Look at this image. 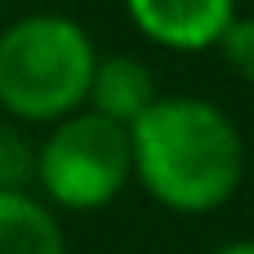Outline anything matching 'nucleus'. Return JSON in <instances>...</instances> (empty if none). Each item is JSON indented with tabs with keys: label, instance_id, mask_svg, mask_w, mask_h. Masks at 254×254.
<instances>
[{
	"label": "nucleus",
	"instance_id": "obj_1",
	"mask_svg": "<svg viewBox=\"0 0 254 254\" xmlns=\"http://www.w3.org/2000/svg\"><path fill=\"white\" fill-rule=\"evenodd\" d=\"M129 174L174 214H214L241 188L246 143L210 98L170 94L129 125Z\"/></svg>",
	"mask_w": 254,
	"mask_h": 254
},
{
	"label": "nucleus",
	"instance_id": "obj_2",
	"mask_svg": "<svg viewBox=\"0 0 254 254\" xmlns=\"http://www.w3.org/2000/svg\"><path fill=\"white\" fill-rule=\"evenodd\" d=\"M98 49L67 13H27L0 31V112L27 125H58L85 107Z\"/></svg>",
	"mask_w": 254,
	"mask_h": 254
},
{
	"label": "nucleus",
	"instance_id": "obj_3",
	"mask_svg": "<svg viewBox=\"0 0 254 254\" xmlns=\"http://www.w3.org/2000/svg\"><path fill=\"white\" fill-rule=\"evenodd\" d=\"M129 179V129L85 107L49 125L36 147V183L58 210H103L125 192Z\"/></svg>",
	"mask_w": 254,
	"mask_h": 254
},
{
	"label": "nucleus",
	"instance_id": "obj_4",
	"mask_svg": "<svg viewBox=\"0 0 254 254\" xmlns=\"http://www.w3.org/2000/svg\"><path fill=\"white\" fill-rule=\"evenodd\" d=\"M125 13L152 45L201 54L219 45L228 22L237 18V0H125Z\"/></svg>",
	"mask_w": 254,
	"mask_h": 254
},
{
	"label": "nucleus",
	"instance_id": "obj_5",
	"mask_svg": "<svg viewBox=\"0 0 254 254\" xmlns=\"http://www.w3.org/2000/svg\"><path fill=\"white\" fill-rule=\"evenodd\" d=\"M156 76L147 71V63H138L134 54H98L94 76H89V94H85V112L129 129L152 103H156Z\"/></svg>",
	"mask_w": 254,
	"mask_h": 254
},
{
	"label": "nucleus",
	"instance_id": "obj_6",
	"mask_svg": "<svg viewBox=\"0 0 254 254\" xmlns=\"http://www.w3.org/2000/svg\"><path fill=\"white\" fill-rule=\"evenodd\" d=\"M0 254H67L54 210L31 192H0Z\"/></svg>",
	"mask_w": 254,
	"mask_h": 254
},
{
	"label": "nucleus",
	"instance_id": "obj_7",
	"mask_svg": "<svg viewBox=\"0 0 254 254\" xmlns=\"http://www.w3.org/2000/svg\"><path fill=\"white\" fill-rule=\"evenodd\" d=\"M36 183V147L22 134L0 129V192H27Z\"/></svg>",
	"mask_w": 254,
	"mask_h": 254
},
{
	"label": "nucleus",
	"instance_id": "obj_8",
	"mask_svg": "<svg viewBox=\"0 0 254 254\" xmlns=\"http://www.w3.org/2000/svg\"><path fill=\"white\" fill-rule=\"evenodd\" d=\"M219 54H223V63H228V71L232 76H241L246 85H254V18H232L228 22V31L219 36V45H214Z\"/></svg>",
	"mask_w": 254,
	"mask_h": 254
},
{
	"label": "nucleus",
	"instance_id": "obj_9",
	"mask_svg": "<svg viewBox=\"0 0 254 254\" xmlns=\"http://www.w3.org/2000/svg\"><path fill=\"white\" fill-rule=\"evenodd\" d=\"M214 254H254V237H241V241H228V246H219Z\"/></svg>",
	"mask_w": 254,
	"mask_h": 254
}]
</instances>
